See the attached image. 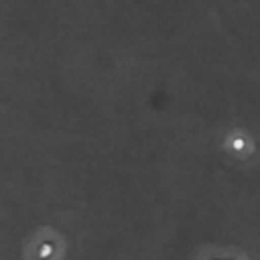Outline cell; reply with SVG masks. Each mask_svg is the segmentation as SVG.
Instances as JSON below:
<instances>
[{"label": "cell", "instance_id": "1", "mask_svg": "<svg viewBox=\"0 0 260 260\" xmlns=\"http://www.w3.org/2000/svg\"><path fill=\"white\" fill-rule=\"evenodd\" d=\"M225 148L230 150L232 156L248 160L256 152V142L248 130H232L225 136Z\"/></svg>", "mask_w": 260, "mask_h": 260}]
</instances>
